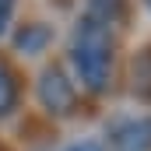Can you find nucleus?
Wrapping results in <instances>:
<instances>
[{
  "label": "nucleus",
  "instance_id": "1a4fd4ad",
  "mask_svg": "<svg viewBox=\"0 0 151 151\" xmlns=\"http://www.w3.org/2000/svg\"><path fill=\"white\" fill-rule=\"evenodd\" d=\"M63 151H106L99 141H77V144H70V148H63Z\"/></svg>",
  "mask_w": 151,
  "mask_h": 151
},
{
  "label": "nucleus",
  "instance_id": "0eeeda50",
  "mask_svg": "<svg viewBox=\"0 0 151 151\" xmlns=\"http://www.w3.org/2000/svg\"><path fill=\"white\" fill-rule=\"evenodd\" d=\"M14 102H18V77H14V70L0 60V116L11 113Z\"/></svg>",
  "mask_w": 151,
  "mask_h": 151
},
{
  "label": "nucleus",
  "instance_id": "39448f33",
  "mask_svg": "<svg viewBox=\"0 0 151 151\" xmlns=\"http://www.w3.org/2000/svg\"><path fill=\"white\" fill-rule=\"evenodd\" d=\"M130 91H134L137 99L151 102V46L141 49V53L134 56V63H130Z\"/></svg>",
  "mask_w": 151,
  "mask_h": 151
},
{
  "label": "nucleus",
  "instance_id": "7ed1b4c3",
  "mask_svg": "<svg viewBox=\"0 0 151 151\" xmlns=\"http://www.w3.org/2000/svg\"><path fill=\"white\" fill-rule=\"evenodd\" d=\"M109 151H151V116H127L109 127Z\"/></svg>",
  "mask_w": 151,
  "mask_h": 151
},
{
  "label": "nucleus",
  "instance_id": "6e6552de",
  "mask_svg": "<svg viewBox=\"0 0 151 151\" xmlns=\"http://www.w3.org/2000/svg\"><path fill=\"white\" fill-rule=\"evenodd\" d=\"M14 4H18V0H0V35H7V28H11V18H14Z\"/></svg>",
  "mask_w": 151,
  "mask_h": 151
},
{
  "label": "nucleus",
  "instance_id": "f257e3e1",
  "mask_svg": "<svg viewBox=\"0 0 151 151\" xmlns=\"http://www.w3.org/2000/svg\"><path fill=\"white\" fill-rule=\"evenodd\" d=\"M113 56H116V39L113 28L95 21V18H84L74 25V35H70V63H74L77 77L88 91H106L109 81H113Z\"/></svg>",
  "mask_w": 151,
  "mask_h": 151
},
{
  "label": "nucleus",
  "instance_id": "423d86ee",
  "mask_svg": "<svg viewBox=\"0 0 151 151\" xmlns=\"http://www.w3.org/2000/svg\"><path fill=\"white\" fill-rule=\"evenodd\" d=\"M123 0H88V7H84V18H95V21H102V25H109L116 28L119 21H123Z\"/></svg>",
  "mask_w": 151,
  "mask_h": 151
},
{
  "label": "nucleus",
  "instance_id": "20e7f679",
  "mask_svg": "<svg viewBox=\"0 0 151 151\" xmlns=\"http://www.w3.org/2000/svg\"><path fill=\"white\" fill-rule=\"evenodd\" d=\"M49 39H53V32H49L42 21H28V25H21V28L14 32V49L35 56V53H42V49L49 46Z\"/></svg>",
  "mask_w": 151,
  "mask_h": 151
},
{
  "label": "nucleus",
  "instance_id": "f03ea898",
  "mask_svg": "<svg viewBox=\"0 0 151 151\" xmlns=\"http://www.w3.org/2000/svg\"><path fill=\"white\" fill-rule=\"evenodd\" d=\"M35 95L42 102V109L49 116H70L77 109V91H74V81L63 74L60 67H46L39 74L35 84Z\"/></svg>",
  "mask_w": 151,
  "mask_h": 151
},
{
  "label": "nucleus",
  "instance_id": "9d476101",
  "mask_svg": "<svg viewBox=\"0 0 151 151\" xmlns=\"http://www.w3.org/2000/svg\"><path fill=\"white\" fill-rule=\"evenodd\" d=\"M144 7H151V0H144Z\"/></svg>",
  "mask_w": 151,
  "mask_h": 151
}]
</instances>
